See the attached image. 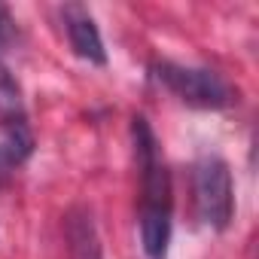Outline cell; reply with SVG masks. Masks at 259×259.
Segmentation results:
<instances>
[{"label":"cell","instance_id":"cell-1","mask_svg":"<svg viewBox=\"0 0 259 259\" xmlns=\"http://www.w3.org/2000/svg\"><path fill=\"white\" fill-rule=\"evenodd\" d=\"M153 76L189 107L223 110L235 98L232 85L217 70H207V67H183V64H174V61H156Z\"/></svg>","mask_w":259,"mask_h":259},{"label":"cell","instance_id":"cell-2","mask_svg":"<svg viewBox=\"0 0 259 259\" xmlns=\"http://www.w3.org/2000/svg\"><path fill=\"white\" fill-rule=\"evenodd\" d=\"M192 192H195V210L204 220V226L223 232L235 213V189H232V171L220 156L198 159L192 171Z\"/></svg>","mask_w":259,"mask_h":259},{"label":"cell","instance_id":"cell-3","mask_svg":"<svg viewBox=\"0 0 259 259\" xmlns=\"http://www.w3.org/2000/svg\"><path fill=\"white\" fill-rule=\"evenodd\" d=\"M64 25H67L70 46L79 58H85L92 64H107V49H104L101 31L82 7H67L64 10Z\"/></svg>","mask_w":259,"mask_h":259},{"label":"cell","instance_id":"cell-4","mask_svg":"<svg viewBox=\"0 0 259 259\" xmlns=\"http://www.w3.org/2000/svg\"><path fill=\"white\" fill-rule=\"evenodd\" d=\"M171 244V207L141 204V247L147 259H165Z\"/></svg>","mask_w":259,"mask_h":259},{"label":"cell","instance_id":"cell-5","mask_svg":"<svg viewBox=\"0 0 259 259\" xmlns=\"http://www.w3.org/2000/svg\"><path fill=\"white\" fill-rule=\"evenodd\" d=\"M34 153V135L25 119L19 122H4V138H0V156L7 159L10 168L22 165Z\"/></svg>","mask_w":259,"mask_h":259},{"label":"cell","instance_id":"cell-6","mask_svg":"<svg viewBox=\"0 0 259 259\" xmlns=\"http://www.w3.org/2000/svg\"><path fill=\"white\" fill-rule=\"evenodd\" d=\"M67 238H70L73 259H101L92 217H70V223H67Z\"/></svg>","mask_w":259,"mask_h":259},{"label":"cell","instance_id":"cell-7","mask_svg":"<svg viewBox=\"0 0 259 259\" xmlns=\"http://www.w3.org/2000/svg\"><path fill=\"white\" fill-rule=\"evenodd\" d=\"M0 119L4 122H19L25 119V101L16 76L0 64Z\"/></svg>","mask_w":259,"mask_h":259},{"label":"cell","instance_id":"cell-8","mask_svg":"<svg viewBox=\"0 0 259 259\" xmlns=\"http://www.w3.org/2000/svg\"><path fill=\"white\" fill-rule=\"evenodd\" d=\"M132 138H135L138 168H141V165H150V162H156V159H162V156H159V141H156L153 128H150V122H147L144 116H135V119H132Z\"/></svg>","mask_w":259,"mask_h":259},{"label":"cell","instance_id":"cell-9","mask_svg":"<svg viewBox=\"0 0 259 259\" xmlns=\"http://www.w3.org/2000/svg\"><path fill=\"white\" fill-rule=\"evenodd\" d=\"M16 40V22L7 7H0V52H7Z\"/></svg>","mask_w":259,"mask_h":259}]
</instances>
